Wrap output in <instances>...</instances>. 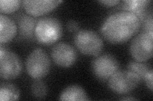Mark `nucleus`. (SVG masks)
Segmentation results:
<instances>
[{
	"instance_id": "39448f33",
	"label": "nucleus",
	"mask_w": 153,
	"mask_h": 101,
	"mask_svg": "<svg viewBox=\"0 0 153 101\" xmlns=\"http://www.w3.org/2000/svg\"><path fill=\"white\" fill-rule=\"evenodd\" d=\"M141 79L130 70L117 71L108 80L109 88L112 92L123 95L135 90L141 83Z\"/></svg>"
},
{
	"instance_id": "6ab92c4d",
	"label": "nucleus",
	"mask_w": 153,
	"mask_h": 101,
	"mask_svg": "<svg viewBox=\"0 0 153 101\" xmlns=\"http://www.w3.org/2000/svg\"><path fill=\"white\" fill-rule=\"evenodd\" d=\"M142 27V32H153V17L152 13H149L147 17L141 22V27Z\"/></svg>"
},
{
	"instance_id": "4be33fe9",
	"label": "nucleus",
	"mask_w": 153,
	"mask_h": 101,
	"mask_svg": "<svg viewBox=\"0 0 153 101\" xmlns=\"http://www.w3.org/2000/svg\"><path fill=\"white\" fill-rule=\"evenodd\" d=\"M98 2L105 7H112L117 5L120 3V1L119 0H100Z\"/></svg>"
},
{
	"instance_id": "f8f14e48",
	"label": "nucleus",
	"mask_w": 153,
	"mask_h": 101,
	"mask_svg": "<svg viewBox=\"0 0 153 101\" xmlns=\"http://www.w3.org/2000/svg\"><path fill=\"white\" fill-rule=\"evenodd\" d=\"M150 3V0H126L123 2V9L136 15L142 22L149 13L147 10Z\"/></svg>"
},
{
	"instance_id": "7ed1b4c3",
	"label": "nucleus",
	"mask_w": 153,
	"mask_h": 101,
	"mask_svg": "<svg viewBox=\"0 0 153 101\" xmlns=\"http://www.w3.org/2000/svg\"><path fill=\"white\" fill-rule=\"evenodd\" d=\"M75 45L81 53L87 56H98L103 49V41L97 32L82 29L76 33Z\"/></svg>"
},
{
	"instance_id": "0eeeda50",
	"label": "nucleus",
	"mask_w": 153,
	"mask_h": 101,
	"mask_svg": "<svg viewBox=\"0 0 153 101\" xmlns=\"http://www.w3.org/2000/svg\"><path fill=\"white\" fill-rule=\"evenodd\" d=\"M153 32H142L131 42L130 52L133 58L140 62H146L153 56Z\"/></svg>"
},
{
	"instance_id": "423d86ee",
	"label": "nucleus",
	"mask_w": 153,
	"mask_h": 101,
	"mask_svg": "<svg viewBox=\"0 0 153 101\" xmlns=\"http://www.w3.org/2000/svg\"><path fill=\"white\" fill-rule=\"evenodd\" d=\"M22 66L19 57L1 45L0 48V77L5 80L17 78L22 72Z\"/></svg>"
},
{
	"instance_id": "20e7f679",
	"label": "nucleus",
	"mask_w": 153,
	"mask_h": 101,
	"mask_svg": "<svg viewBox=\"0 0 153 101\" xmlns=\"http://www.w3.org/2000/svg\"><path fill=\"white\" fill-rule=\"evenodd\" d=\"M26 68L31 78L35 80H42L45 77L50 71L51 61L49 57L42 48H36L27 56Z\"/></svg>"
},
{
	"instance_id": "ddd939ff",
	"label": "nucleus",
	"mask_w": 153,
	"mask_h": 101,
	"mask_svg": "<svg viewBox=\"0 0 153 101\" xmlns=\"http://www.w3.org/2000/svg\"><path fill=\"white\" fill-rule=\"evenodd\" d=\"M37 20L31 15H22L18 19V28L21 36L27 39H33Z\"/></svg>"
},
{
	"instance_id": "9d476101",
	"label": "nucleus",
	"mask_w": 153,
	"mask_h": 101,
	"mask_svg": "<svg viewBox=\"0 0 153 101\" xmlns=\"http://www.w3.org/2000/svg\"><path fill=\"white\" fill-rule=\"evenodd\" d=\"M62 2L57 0H25L22 4L29 15L39 17L51 12Z\"/></svg>"
},
{
	"instance_id": "f3484780",
	"label": "nucleus",
	"mask_w": 153,
	"mask_h": 101,
	"mask_svg": "<svg viewBox=\"0 0 153 101\" xmlns=\"http://www.w3.org/2000/svg\"><path fill=\"white\" fill-rule=\"evenodd\" d=\"M31 94L33 97L37 99H44L48 93V89L46 84L40 80H35L31 84Z\"/></svg>"
},
{
	"instance_id": "a211bd4d",
	"label": "nucleus",
	"mask_w": 153,
	"mask_h": 101,
	"mask_svg": "<svg viewBox=\"0 0 153 101\" xmlns=\"http://www.w3.org/2000/svg\"><path fill=\"white\" fill-rule=\"evenodd\" d=\"M21 5L19 0H1L0 11L2 13H11L17 10Z\"/></svg>"
},
{
	"instance_id": "f257e3e1",
	"label": "nucleus",
	"mask_w": 153,
	"mask_h": 101,
	"mask_svg": "<svg viewBox=\"0 0 153 101\" xmlns=\"http://www.w3.org/2000/svg\"><path fill=\"white\" fill-rule=\"evenodd\" d=\"M141 22L136 15L126 11L114 13L102 24L100 31L104 39L114 44H123L136 35Z\"/></svg>"
},
{
	"instance_id": "aec40b11",
	"label": "nucleus",
	"mask_w": 153,
	"mask_h": 101,
	"mask_svg": "<svg viewBox=\"0 0 153 101\" xmlns=\"http://www.w3.org/2000/svg\"><path fill=\"white\" fill-rule=\"evenodd\" d=\"M66 28L70 32H77L79 30V23L74 20H70L66 24Z\"/></svg>"
},
{
	"instance_id": "f03ea898",
	"label": "nucleus",
	"mask_w": 153,
	"mask_h": 101,
	"mask_svg": "<svg viewBox=\"0 0 153 101\" xmlns=\"http://www.w3.org/2000/svg\"><path fill=\"white\" fill-rule=\"evenodd\" d=\"M63 34V26L59 20L53 17L40 18L36 23L35 37L38 42L49 46L56 43Z\"/></svg>"
},
{
	"instance_id": "1a4fd4ad",
	"label": "nucleus",
	"mask_w": 153,
	"mask_h": 101,
	"mask_svg": "<svg viewBox=\"0 0 153 101\" xmlns=\"http://www.w3.org/2000/svg\"><path fill=\"white\" fill-rule=\"evenodd\" d=\"M52 59L54 63L61 68H70L77 59V54L74 48L65 42H59L52 47Z\"/></svg>"
},
{
	"instance_id": "9b49d317",
	"label": "nucleus",
	"mask_w": 153,
	"mask_h": 101,
	"mask_svg": "<svg viewBox=\"0 0 153 101\" xmlns=\"http://www.w3.org/2000/svg\"><path fill=\"white\" fill-rule=\"evenodd\" d=\"M17 27L10 18L0 15V42L1 44L11 41L17 34Z\"/></svg>"
},
{
	"instance_id": "5701e85b",
	"label": "nucleus",
	"mask_w": 153,
	"mask_h": 101,
	"mask_svg": "<svg viewBox=\"0 0 153 101\" xmlns=\"http://www.w3.org/2000/svg\"><path fill=\"white\" fill-rule=\"evenodd\" d=\"M119 100H137L138 99L135 97H123V98L120 99Z\"/></svg>"
},
{
	"instance_id": "6e6552de",
	"label": "nucleus",
	"mask_w": 153,
	"mask_h": 101,
	"mask_svg": "<svg viewBox=\"0 0 153 101\" xmlns=\"http://www.w3.org/2000/svg\"><path fill=\"white\" fill-rule=\"evenodd\" d=\"M119 68L120 64L116 57L108 53L98 56L91 63L93 74L102 81H108Z\"/></svg>"
},
{
	"instance_id": "dca6fc26",
	"label": "nucleus",
	"mask_w": 153,
	"mask_h": 101,
	"mask_svg": "<svg viewBox=\"0 0 153 101\" xmlns=\"http://www.w3.org/2000/svg\"><path fill=\"white\" fill-rule=\"evenodd\" d=\"M127 68L133 73H136L142 81L143 80L145 76L151 70H152L151 66L149 64L146 62H140L137 61H133L129 62Z\"/></svg>"
},
{
	"instance_id": "2eb2a0df",
	"label": "nucleus",
	"mask_w": 153,
	"mask_h": 101,
	"mask_svg": "<svg viewBox=\"0 0 153 101\" xmlns=\"http://www.w3.org/2000/svg\"><path fill=\"white\" fill-rule=\"evenodd\" d=\"M20 92L17 86L11 83L3 82L0 85V100L12 101L19 99Z\"/></svg>"
},
{
	"instance_id": "412c9836",
	"label": "nucleus",
	"mask_w": 153,
	"mask_h": 101,
	"mask_svg": "<svg viewBox=\"0 0 153 101\" xmlns=\"http://www.w3.org/2000/svg\"><path fill=\"white\" fill-rule=\"evenodd\" d=\"M152 77H153V73H152V69L145 76L143 80L145 81V83L148 87V89H150L151 91L153 90V85H152Z\"/></svg>"
},
{
	"instance_id": "4468645a",
	"label": "nucleus",
	"mask_w": 153,
	"mask_h": 101,
	"mask_svg": "<svg viewBox=\"0 0 153 101\" xmlns=\"http://www.w3.org/2000/svg\"><path fill=\"white\" fill-rule=\"evenodd\" d=\"M60 100H90L84 89L78 85H71L65 88L59 95Z\"/></svg>"
}]
</instances>
